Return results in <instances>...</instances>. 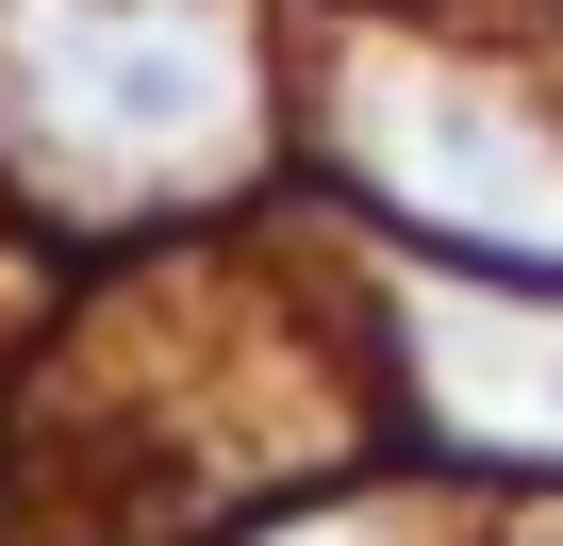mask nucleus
I'll return each instance as SVG.
<instances>
[{
  "label": "nucleus",
  "instance_id": "nucleus-1",
  "mask_svg": "<svg viewBox=\"0 0 563 546\" xmlns=\"http://www.w3.org/2000/svg\"><path fill=\"white\" fill-rule=\"evenodd\" d=\"M249 116L265 100L232 0H0V166L67 215L249 166Z\"/></svg>",
  "mask_w": 563,
  "mask_h": 546
},
{
  "label": "nucleus",
  "instance_id": "nucleus-2",
  "mask_svg": "<svg viewBox=\"0 0 563 546\" xmlns=\"http://www.w3.org/2000/svg\"><path fill=\"white\" fill-rule=\"evenodd\" d=\"M332 83H349L332 133L398 215H431L464 248H514V265H563V133L514 83H464V67H415V51H349Z\"/></svg>",
  "mask_w": 563,
  "mask_h": 546
},
{
  "label": "nucleus",
  "instance_id": "nucleus-3",
  "mask_svg": "<svg viewBox=\"0 0 563 546\" xmlns=\"http://www.w3.org/2000/svg\"><path fill=\"white\" fill-rule=\"evenodd\" d=\"M415 398L497 447V464H563V315L547 299H415Z\"/></svg>",
  "mask_w": 563,
  "mask_h": 546
},
{
  "label": "nucleus",
  "instance_id": "nucleus-4",
  "mask_svg": "<svg viewBox=\"0 0 563 546\" xmlns=\"http://www.w3.org/2000/svg\"><path fill=\"white\" fill-rule=\"evenodd\" d=\"M316 546H365V530H316Z\"/></svg>",
  "mask_w": 563,
  "mask_h": 546
}]
</instances>
